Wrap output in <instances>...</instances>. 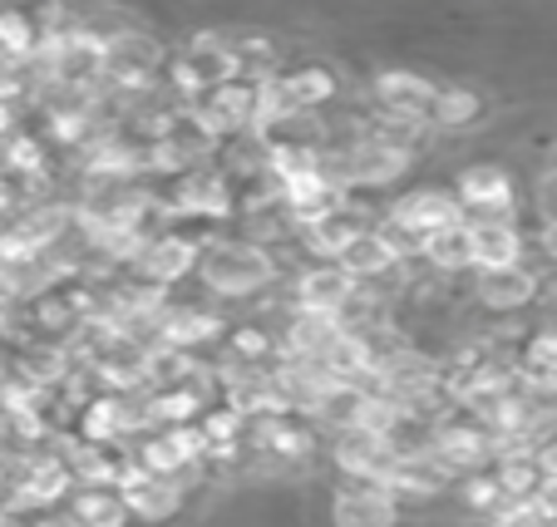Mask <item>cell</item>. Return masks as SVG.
<instances>
[{
    "label": "cell",
    "instance_id": "obj_1",
    "mask_svg": "<svg viewBox=\"0 0 557 527\" xmlns=\"http://www.w3.org/2000/svg\"><path fill=\"white\" fill-rule=\"evenodd\" d=\"M198 281L218 296H257L276 281V256L247 237H218L198 256Z\"/></svg>",
    "mask_w": 557,
    "mask_h": 527
},
{
    "label": "cell",
    "instance_id": "obj_2",
    "mask_svg": "<svg viewBox=\"0 0 557 527\" xmlns=\"http://www.w3.org/2000/svg\"><path fill=\"white\" fill-rule=\"evenodd\" d=\"M454 198L463 202L469 222H513L518 212V183L508 168L498 163H473V168L459 173V188Z\"/></svg>",
    "mask_w": 557,
    "mask_h": 527
},
{
    "label": "cell",
    "instance_id": "obj_3",
    "mask_svg": "<svg viewBox=\"0 0 557 527\" xmlns=\"http://www.w3.org/2000/svg\"><path fill=\"white\" fill-rule=\"evenodd\" d=\"M375 222L366 217V208H356V202H341V208H331L326 217H315V222H306L301 227V252L311 256V262H341V252H346L350 242H356L360 233H370Z\"/></svg>",
    "mask_w": 557,
    "mask_h": 527
},
{
    "label": "cell",
    "instance_id": "obj_4",
    "mask_svg": "<svg viewBox=\"0 0 557 527\" xmlns=\"http://www.w3.org/2000/svg\"><path fill=\"white\" fill-rule=\"evenodd\" d=\"M434 95H440V85L414 70H380L375 85H370V104H375L380 114L424 118V124H430V114H434Z\"/></svg>",
    "mask_w": 557,
    "mask_h": 527
},
{
    "label": "cell",
    "instance_id": "obj_5",
    "mask_svg": "<svg viewBox=\"0 0 557 527\" xmlns=\"http://www.w3.org/2000/svg\"><path fill=\"white\" fill-rule=\"evenodd\" d=\"M360 281H350L336 262H311L292 281V311H321V316H341L356 301Z\"/></svg>",
    "mask_w": 557,
    "mask_h": 527
},
{
    "label": "cell",
    "instance_id": "obj_6",
    "mask_svg": "<svg viewBox=\"0 0 557 527\" xmlns=\"http://www.w3.org/2000/svg\"><path fill=\"white\" fill-rule=\"evenodd\" d=\"M227 330L232 326L218 316V311H208V306H178V301H173V306L158 316V346L183 350V355H198V350L227 340Z\"/></svg>",
    "mask_w": 557,
    "mask_h": 527
},
{
    "label": "cell",
    "instance_id": "obj_7",
    "mask_svg": "<svg viewBox=\"0 0 557 527\" xmlns=\"http://www.w3.org/2000/svg\"><path fill=\"white\" fill-rule=\"evenodd\" d=\"M473 301L484 311H498V316L528 311L533 301H543V276H537L528 262L508 266V272H479L473 276Z\"/></svg>",
    "mask_w": 557,
    "mask_h": 527
},
{
    "label": "cell",
    "instance_id": "obj_8",
    "mask_svg": "<svg viewBox=\"0 0 557 527\" xmlns=\"http://www.w3.org/2000/svg\"><path fill=\"white\" fill-rule=\"evenodd\" d=\"M395 217L405 222V227H414V233L430 242L434 233H449V227H459V222H469V212H463V202L454 198V192L444 188H414L405 192L400 202H395Z\"/></svg>",
    "mask_w": 557,
    "mask_h": 527
},
{
    "label": "cell",
    "instance_id": "obj_9",
    "mask_svg": "<svg viewBox=\"0 0 557 527\" xmlns=\"http://www.w3.org/2000/svg\"><path fill=\"white\" fill-rule=\"evenodd\" d=\"M198 256H202V247L183 242V237H173V233H158L153 242L144 247V256H138V262L128 266V272L144 276V281L173 286V281H183V276L198 272Z\"/></svg>",
    "mask_w": 557,
    "mask_h": 527
},
{
    "label": "cell",
    "instance_id": "obj_10",
    "mask_svg": "<svg viewBox=\"0 0 557 527\" xmlns=\"http://www.w3.org/2000/svg\"><path fill=\"white\" fill-rule=\"evenodd\" d=\"M276 85H282L286 104L296 109V114H321L326 104H336L341 99V79L331 64H296V70H282L276 74Z\"/></svg>",
    "mask_w": 557,
    "mask_h": 527
},
{
    "label": "cell",
    "instance_id": "obj_11",
    "mask_svg": "<svg viewBox=\"0 0 557 527\" xmlns=\"http://www.w3.org/2000/svg\"><path fill=\"white\" fill-rule=\"evenodd\" d=\"M473 233V272H508L523 266L528 242L518 233V222H469Z\"/></svg>",
    "mask_w": 557,
    "mask_h": 527
},
{
    "label": "cell",
    "instance_id": "obj_12",
    "mask_svg": "<svg viewBox=\"0 0 557 527\" xmlns=\"http://www.w3.org/2000/svg\"><path fill=\"white\" fill-rule=\"evenodd\" d=\"M119 493H124L128 513L144 517V523H163V517H173V513H178V503H183L178 484L148 474V468H138V464L128 468V478L119 484Z\"/></svg>",
    "mask_w": 557,
    "mask_h": 527
},
{
    "label": "cell",
    "instance_id": "obj_13",
    "mask_svg": "<svg viewBox=\"0 0 557 527\" xmlns=\"http://www.w3.org/2000/svg\"><path fill=\"white\" fill-rule=\"evenodd\" d=\"M400 498L380 484H346L336 498V523L341 527H389L395 523Z\"/></svg>",
    "mask_w": 557,
    "mask_h": 527
},
{
    "label": "cell",
    "instance_id": "obj_14",
    "mask_svg": "<svg viewBox=\"0 0 557 527\" xmlns=\"http://www.w3.org/2000/svg\"><path fill=\"white\" fill-rule=\"evenodd\" d=\"M336 266L350 276V281H360V286L400 272V262H395V256H389V247L375 237V227H370V233H360L356 242H350L346 252H341V262H336Z\"/></svg>",
    "mask_w": 557,
    "mask_h": 527
},
{
    "label": "cell",
    "instance_id": "obj_15",
    "mask_svg": "<svg viewBox=\"0 0 557 527\" xmlns=\"http://www.w3.org/2000/svg\"><path fill=\"white\" fill-rule=\"evenodd\" d=\"M70 517L79 527H124L134 513H128V503H124L119 488H74Z\"/></svg>",
    "mask_w": 557,
    "mask_h": 527
},
{
    "label": "cell",
    "instance_id": "obj_16",
    "mask_svg": "<svg viewBox=\"0 0 557 527\" xmlns=\"http://www.w3.org/2000/svg\"><path fill=\"white\" fill-rule=\"evenodd\" d=\"M424 266L440 276H459V272H473V233L469 222L449 227V233H434L424 242Z\"/></svg>",
    "mask_w": 557,
    "mask_h": 527
},
{
    "label": "cell",
    "instance_id": "obj_17",
    "mask_svg": "<svg viewBox=\"0 0 557 527\" xmlns=\"http://www.w3.org/2000/svg\"><path fill=\"white\" fill-rule=\"evenodd\" d=\"M479 118H484V99H479V89L440 85V95H434V114H430L434 128H473Z\"/></svg>",
    "mask_w": 557,
    "mask_h": 527
},
{
    "label": "cell",
    "instance_id": "obj_18",
    "mask_svg": "<svg viewBox=\"0 0 557 527\" xmlns=\"http://www.w3.org/2000/svg\"><path fill=\"white\" fill-rule=\"evenodd\" d=\"M463 503H469L473 513H488V517H494L498 507L508 503V498H504V488H498L494 474H473L469 484H463Z\"/></svg>",
    "mask_w": 557,
    "mask_h": 527
},
{
    "label": "cell",
    "instance_id": "obj_19",
    "mask_svg": "<svg viewBox=\"0 0 557 527\" xmlns=\"http://www.w3.org/2000/svg\"><path fill=\"white\" fill-rule=\"evenodd\" d=\"M537 252L557 262V217H543V227H537Z\"/></svg>",
    "mask_w": 557,
    "mask_h": 527
}]
</instances>
